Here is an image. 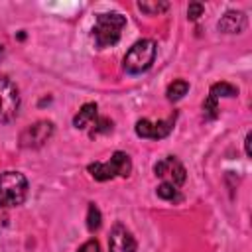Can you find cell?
Returning a JSON list of instances; mask_svg holds the SVG:
<instances>
[{"mask_svg": "<svg viewBox=\"0 0 252 252\" xmlns=\"http://www.w3.org/2000/svg\"><path fill=\"white\" fill-rule=\"evenodd\" d=\"M154 173H156L159 179H163V183H171L173 187L183 185V183H185V177H187L183 163H181L175 156H165V158H161V159L154 165Z\"/></svg>", "mask_w": 252, "mask_h": 252, "instance_id": "cell-6", "label": "cell"}, {"mask_svg": "<svg viewBox=\"0 0 252 252\" xmlns=\"http://www.w3.org/2000/svg\"><path fill=\"white\" fill-rule=\"evenodd\" d=\"M156 193H158L159 199H165V201L177 199V187H173L171 183H161V185L156 189Z\"/></svg>", "mask_w": 252, "mask_h": 252, "instance_id": "cell-19", "label": "cell"}, {"mask_svg": "<svg viewBox=\"0 0 252 252\" xmlns=\"http://www.w3.org/2000/svg\"><path fill=\"white\" fill-rule=\"evenodd\" d=\"M203 116L207 120H215L219 116V100L215 96H211V94L203 100Z\"/></svg>", "mask_w": 252, "mask_h": 252, "instance_id": "cell-18", "label": "cell"}, {"mask_svg": "<svg viewBox=\"0 0 252 252\" xmlns=\"http://www.w3.org/2000/svg\"><path fill=\"white\" fill-rule=\"evenodd\" d=\"M108 252H136V240L124 224H114L108 238Z\"/></svg>", "mask_w": 252, "mask_h": 252, "instance_id": "cell-8", "label": "cell"}, {"mask_svg": "<svg viewBox=\"0 0 252 252\" xmlns=\"http://www.w3.org/2000/svg\"><path fill=\"white\" fill-rule=\"evenodd\" d=\"M173 124H175V114L169 116V118H163V120H148V118H142L136 122V134L140 138H148V140H161L165 138L171 130H173Z\"/></svg>", "mask_w": 252, "mask_h": 252, "instance_id": "cell-7", "label": "cell"}, {"mask_svg": "<svg viewBox=\"0 0 252 252\" xmlns=\"http://www.w3.org/2000/svg\"><path fill=\"white\" fill-rule=\"evenodd\" d=\"M138 8L150 16H158V14L165 12L169 8V4L167 2H138Z\"/></svg>", "mask_w": 252, "mask_h": 252, "instance_id": "cell-17", "label": "cell"}, {"mask_svg": "<svg viewBox=\"0 0 252 252\" xmlns=\"http://www.w3.org/2000/svg\"><path fill=\"white\" fill-rule=\"evenodd\" d=\"M187 91H189V83H187V81H183V79H177V81L169 83V87H167L165 94H167V100L175 102V100L183 98V96L187 94Z\"/></svg>", "mask_w": 252, "mask_h": 252, "instance_id": "cell-13", "label": "cell"}, {"mask_svg": "<svg viewBox=\"0 0 252 252\" xmlns=\"http://www.w3.org/2000/svg\"><path fill=\"white\" fill-rule=\"evenodd\" d=\"M96 116H98V106H96L94 102H87V104H83L81 110L75 114L73 126H75L77 130H83V128H87L89 124H93Z\"/></svg>", "mask_w": 252, "mask_h": 252, "instance_id": "cell-10", "label": "cell"}, {"mask_svg": "<svg viewBox=\"0 0 252 252\" xmlns=\"http://www.w3.org/2000/svg\"><path fill=\"white\" fill-rule=\"evenodd\" d=\"M89 173L96 179V181H108L112 177H116V169H114V163L108 159V161H94V163H89Z\"/></svg>", "mask_w": 252, "mask_h": 252, "instance_id": "cell-11", "label": "cell"}, {"mask_svg": "<svg viewBox=\"0 0 252 252\" xmlns=\"http://www.w3.org/2000/svg\"><path fill=\"white\" fill-rule=\"evenodd\" d=\"M53 130H55L53 122H49V120H37V122L26 126L20 132V146L26 148V150L41 148L53 136Z\"/></svg>", "mask_w": 252, "mask_h": 252, "instance_id": "cell-5", "label": "cell"}, {"mask_svg": "<svg viewBox=\"0 0 252 252\" xmlns=\"http://www.w3.org/2000/svg\"><path fill=\"white\" fill-rule=\"evenodd\" d=\"M110 130H112V120L106 118V116H96L94 122H93V130L89 132V136L94 138L98 134H108Z\"/></svg>", "mask_w": 252, "mask_h": 252, "instance_id": "cell-15", "label": "cell"}, {"mask_svg": "<svg viewBox=\"0 0 252 252\" xmlns=\"http://www.w3.org/2000/svg\"><path fill=\"white\" fill-rule=\"evenodd\" d=\"M100 211H98V207L94 205V203H91L89 205V209H87V228L91 230V232H96L98 228H100Z\"/></svg>", "mask_w": 252, "mask_h": 252, "instance_id": "cell-16", "label": "cell"}, {"mask_svg": "<svg viewBox=\"0 0 252 252\" xmlns=\"http://www.w3.org/2000/svg\"><path fill=\"white\" fill-rule=\"evenodd\" d=\"M28 197V179L20 171L0 173V207H18Z\"/></svg>", "mask_w": 252, "mask_h": 252, "instance_id": "cell-3", "label": "cell"}, {"mask_svg": "<svg viewBox=\"0 0 252 252\" xmlns=\"http://www.w3.org/2000/svg\"><path fill=\"white\" fill-rule=\"evenodd\" d=\"M209 94H211V96H215L217 100H219L220 96L230 98V96H236V94H238V89H236L234 85H230V83L220 81V83H215V85L211 87V93H209Z\"/></svg>", "mask_w": 252, "mask_h": 252, "instance_id": "cell-14", "label": "cell"}, {"mask_svg": "<svg viewBox=\"0 0 252 252\" xmlns=\"http://www.w3.org/2000/svg\"><path fill=\"white\" fill-rule=\"evenodd\" d=\"M201 16H203V4H201V2H191L189 8H187V18H189L191 22H195V20H199Z\"/></svg>", "mask_w": 252, "mask_h": 252, "instance_id": "cell-20", "label": "cell"}, {"mask_svg": "<svg viewBox=\"0 0 252 252\" xmlns=\"http://www.w3.org/2000/svg\"><path fill=\"white\" fill-rule=\"evenodd\" d=\"M18 110H20V93L6 75H0V124L12 122L18 116Z\"/></svg>", "mask_w": 252, "mask_h": 252, "instance_id": "cell-4", "label": "cell"}, {"mask_svg": "<svg viewBox=\"0 0 252 252\" xmlns=\"http://www.w3.org/2000/svg\"><path fill=\"white\" fill-rule=\"evenodd\" d=\"M156 53H158L156 41H152V39H140V41H136L126 51V55L122 59V67L130 75H140V73L148 71L154 65Z\"/></svg>", "mask_w": 252, "mask_h": 252, "instance_id": "cell-2", "label": "cell"}, {"mask_svg": "<svg viewBox=\"0 0 252 252\" xmlns=\"http://www.w3.org/2000/svg\"><path fill=\"white\" fill-rule=\"evenodd\" d=\"M246 28V14L238 10H228L219 20V30L224 33H240Z\"/></svg>", "mask_w": 252, "mask_h": 252, "instance_id": "cell-9", "label": "cell"}, {"mask_svg": "<svg viewBox=\"0 0 252 252\" xmlns=\"http://www.w3.org/2000/svg\"><path fill=\"white\" fill-rule=\"evenodd\" d=\"M110 161L114 163V169L118 173V177H128L130 171H132V161H130V156L124 154V152H114Z\"/></svg>", "mask_w": 252, "mask_h": 252, "instance_id": "cell-12", "label": "cell"}, {"mask_svg": "<svg viewBox=\"0 0 252 252\" xmlns=\"http://www.w3.org/2000/svg\"><path fill=\"white\" fill-rule=\"evenodd\" d=\"M77 252H100V248H98V242H96L94 238H91V240H87Z\"/></svg>", "mask_w": 252, "mask_h": 252, "instance_id": "cell-21", "label": "cell"}, {"mask_svg": "<svg viewBox=\"0 0 252 252\" xmlns=\"http://www.w3.org/2000/svg\"><path fill=\"white\" fill-rule=\"evenodd\" d=\"M2 55H4V49H2V45H0V59H2Z\"/></svg>", "mask_w": 252, "mask_h": 252, "instance_id": "cell-23", "label": "cell"}, {"mask_svg": "<svg viewBox=\"0 0 252 252\" xmlns=\"http://www.w3.org/2000/svg\"><path fill=\"white\" fill-rule=\"evenodd\" d=\"M250 140H252V136H250V134H246V140H244V150H246V156H248V158L252 156V152H250Z\"/></svg>", "mask_w": 252, "mask_h": 252, "instance_id": "cell-22", "label": "cell"}, {"mask_svg": "<svg viewBox=\"0 0 252 252\" xmlns=\"http://www.w3.org/2000/svg\"><path fill=\"white\" fill-rule=\"evenodd\" d=\"M124 26H126V18L118 12L98 14L96 22L93 26V39H94L96 47L104 49V47H112L114 43H118Z\"/></svg>", "mask_w": 252, "mask_h": 252, "instance_id": "cell-1", "label": "cell"}]
</instances>
